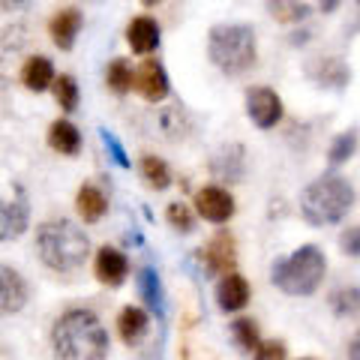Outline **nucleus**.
Instances as JSON below:
<instances>
[{"instance_id": "obj_1", "label": "nucleus", "mask_w": 360, "mask_h": 360, "mask_svg": "<svg viewBox=\"0 0 360 360\" xmlns=\"http://www.w3.org/2000/svg\"><path fill=\"white\" fill-rule=\"evenodd\" d=\"M54 354L63 360H103L108 357V330L94 309H66L51 328Z\"/></svg>"}, {"instance_id": "obj_2", "label": "nucleus", "mask_w": 360, "mask_h": 360, "mask_svg": "<svg viewBox=\"0 0 360 360\" xmlns=\"http://www.w3.org/2000/svg\"><path fill=\"white\" fill-rule=\"evenodd\" d=\"M207 60L222 75H243L258 63V37L246 21H222L207 30Z\"/></svg>"}, {"instance_id": "obj_3", "label": "nucleus", "mask_w": 360, "mask_h": 360, "mask_svg": "<svg viewBox=\"0 0 360 360\" xmlns=\"http://www.w3.org/2000/svg\"><path fill=\"white\" fill-rule=\"evenodd\" d=\"M37 252L54 274H75L90 258V238L72 219H49L37 229Z\"/></svg>"}, {"instance_id": "obj_4", "label": "nucleus", "mask_w": 360, "mask_h": 360, "mask_svg": "<svg viewBox=\"0 0 360 360\" xmlns=\"http://www.w3.org/2000/svg\"><path fill=\"white\" fill-rule=\"evenodd\" d=\"M357 193L340 174H321L312 184L300 189V217L303 222H309L312 229H324V225H340L348 210L354 207Z\"/></svg>"}, {"instance_id": "obj_5", "label": "nucleus", "mask_w": 360, "mask_h": 360, "mask_svg": "<svg viewBox=\"0 0 360 360\" xmlns=\"http://www.w3.org/2000/svg\"><path fill=\"white\" fill-rule=\"evenodd\" d=\"M328 276V255L321 246L303 243L291 255L276 258L270 267V283L288 297H312Z\"/></svg>"}, {"instance_id": "obj_6", "label": "nucleus", "mask_w": 360, "mask_h": 360, "mask_svg": "<svg viewBox=\"0 0 360 360\" xmlns=\"http://www.w3.org/2000/svg\"><path fill=\"white\" fill-rule=\"evenodd\" d=\"M193 210H195V217H201L210 225H229L234 219V213H238V201H234L231 189H225L219 184H207L195 189Z\"/></svg>"}, {"instance_id": "obj_7", "label": "nucleus", "mask_w": 360, "mask_h": 360, "mask_svg": "<svg viewBox=\"0 0 360 360\" xmlns=\"http://www.w3.org/2000/svg\"><path fill=\"white\" fill-rule=\"evenodd\" d=\"M246 117L252 120V127H258L262 132L276 129L285 117V105H283V96L276 94L274 87H250L246 90Z\"/></svg>"}, {"instance_id": "obj_8", "label": "nucleus", "mask_w": 360, "mask_h": 360, "mask_svg": "<svg viewBox=\"0 0 360 360\" xmlns=\"http://www.w3.org/2000/svg\"><path fill=\"white\" fill-rule=\"evenodd\" d=\"M201 264H205L207 276H222L238 270V240L229 229H219L213 238L198 250Z\"/></svg>"}, {"instance_id": "obj_9", "label": "nucleus", "mask_w": 360, "mask_h": 360, "mask_svg": "<svg viewBox=\"0 0 360 360\" xmlns=\"http://www.w3.org/2000/svg\"><path fill=\"white\" fill-rule=\"evenodd\" d=\"M132 90L150 105L165 103L168 94H172V82H168L165 66L160 60H144L139 70L132 72Z\"/></svg>"}, {"instance_id": "obj_10", "label": "nucleus", "mask_w": 360, "mask_h": 360, "mask_svg": "<svg viewBox=\"0 0 360 360\" xmlns=\"http://www.w3.org/2000/svg\"><path fill=\"white\" fill-rule=\"evenodd\" d=\"M213 300H217V307L222 312H240L250 307L252 300V285L250 279H246L243 274H238V270H231V274H222L217 288H213Z\"/></svg>"}, {"instance_id": "obj_11", "label": "nucleus", "mask_w": 360, "mask_h": 360, "mask_svg": "<svg viewBox=\"0 0 360 360\" xmlns=\"http://www.w3.org/2000/svg\"><path fill=\"white\" fill-rule=\"evenodd\" d=\"M94 276L99 285L120 288L129 279V258L115 246H99L94 255Z\"/></svg>"}, {"instance_id": "obj_12", "label": "nucleus", "mask_w": 360, "mask_h": 360, "mask_svg": "<svg viewBox=\"0 0 360 360\" xmlns=\"http://www.w3.org/2000/svg\"><path fill=\"white\" fill-rule=\"evenodd\" d=\"M30 288L18 270L0 264V315H15L27 307Z\"/></svg>"}, {"instance_id": "obj_13", "label": "nucleus", "mask_w": 360, "mask_h": 360, "mask_svg": "<svg viewBox=\"0 0 360 360\" xmlns=\"http://www.w3.org/2000/svg\"><path fill=\"white\" fill-rule=\"evenodd\" d=\"M210 174L222 184H240L246 177V148L243 144H225L210 160Z\"/></svg>"}, {"instance_id": "obj_14", "label": "nucleus", "mask_w": 360, "mask_h": 360, "mask_svg": "<svg viewBox=\"0 0 360 360\" xmlns=\"http://www.w3.org/2000/svg\"><path fill=\"white\" fill-rule=\"evenodd\" d=\"M160 37L162 27L150 15H135L127 25V45L132 49V54H153L160 49Z\"/></svg>"}, {"instance_id": "obj_15", "label": "nucleus", "mask_w": 360, "mask_h": 360, "mask_svg": "<svg viewBox=\"0 0 360 360\" xmlns=\"http://www.w3.org/2000/svg\"><path fill=\"white\" fill-rule=\"evenodd\" d=\"M82 25H84V15L78 13L75 6H66V9H60V13L49 21L51 42L58 45L60 51H70L72 45H75V37H78V30H82Z\"/></svg>"}, {"instance_id": "obj_16", "label": "nucleus", "mask_w": 360, "mask_h": 360, "mask_svg": "<svg viewBox=\"0 0 360 360\" xmlns=\"http://www.w3.org/2000/svg\"><path fill=\"white\" fill-rule=\"evenodd\" d=\"M30 213L25 201H4L0 198V243H13L27 231Z\"/></svg>"}, {"instance_id": "obj_17", "label": "nucleus", "mask_w": 360, "mask_h": 360, "mask_svg": "<svg viewBox=\"0 0 360 360\" xmlns=\"http://www.w3.org/2000/svg\"><path fill=\"white\" fill-rule=\"evenodd\" d=\"M150 330V315L141 307H123L117 315V336L123 345H139Z\"/></svg>"}, {"instance_id": "obj_18", "label": "nucleus", "mask_w": 360, "mask_h": 360, "mask_svg": "<svg viewBox=\"0 0 360 360\" xmlns=\"http://www.w3.org/2000/svg\"><path fill=\"white\" fill-rule=\"evenodd\" d=\"M75 210H78V217H82L84 225H96L108 213V198L99 186L84 184L75 195Z\"/></svg>"}, {"instance_id": "obj_19", "label": "nucleus", "mask_w": 360, "mask_h": 360, "mask_svg": "<svg viewBox=\"0 0 360 360\" xmlns=\"http://www.w3.org/2000/svg\"><path fill=\"white\" fill-rule=\"evenodd\" d=\"M54 82V66L45 54H33L21 66V84H25L30 94H45Z\"/></svg>"}, {"instance_id": "obj_20", "label": "nucleus", "mask_w": 360, "mask_h": 360, "mask_svg": "<svg viewBox=\"0 0 360 360\" xmlns=\"http://www.w3.org/2000/svg\"><path fill=\"white\" fill-rule=\"evenodd\" d=\"M49 148L60 156H75L82 150V132L70 120H54L49 127Z\"/></svg>"}, {"instance_id": "obj_21", "label": "nucleus", "mask_w": 360, "mask_h": 360, "mask_svg": "<svg viewBox=\"0 0 360 360\" xmlns=\"http://www.w3.org/2000/svg\"><path fill=\"white\" fill-rule=\"evenodd\" d=\"M328 307L336 319L342 321H357L360 319V285H342L330 291L328 297Z\"/></svg>"}, {"instance_id": "obj_22", "label": "nucleus", "mask_w": 360, "mask_h": 360, "mask_svg": "<svg viewBox=\"0 0 360 360\" xmlns=\"http://www.w3.org/2000/svg\"><path fill=\"white\" fill-rule=\"evenodd\" d=\"M139 172L144 177V184H148L150 189H156V193H162V189H168L174 184L172 168L165 165V160H160V156H153V153L141 156V160H139Z\"/></svg>"}, {"instance_id": "obj_23", "label": "nucleus", "mask_w": 360, "mask_h": 360, "mask_svg": "<svg viewBox=\"0 0 360 360\" xmlns=\"http://www.w3.org/2000/svg\"><path fill=\"white\" fill-rule=\"evenodd\" d=\"M267 4V13L274 15L279 25H300V21L309 18V4L303 0H264Z\"/></svg>"}, {"instance_id": "obj_24", "label": "nucleus", "mask_w": 360, "mask_h": 360, "mask_svg": "<svg viewBox=\"0 0 360 360\" xmlns=\"http://www.w3.org/2000/svg\"><path fill=\"white\" fill-rule=\"evenodd\" d=\"M139 291H141L144 303H148L153 312L162 315V309H165V295H162V283H160V276H156V270H150V267L139 270Z\"/></svg>"}, {"instance_id": "obj_25", "label": "nucleus", "mask_w": 360, "mask_h": 360, "mask_svg": "<svg viewBox=\"0 0 360 360\" xmlns=\"http://www.w3.org/2000/svg\"><path fill=\"white\" fill-rule=\"evenodd\" d=\"M132 63L127 60V58H115L108 63V70H105V84H108V90L111 94H117V96H123V94H129L132 90Z\"/></svg>"}, {"instance_id": "obj_26", "label": "nucleus", "mask_w": 360, "mask_h": 360, "mask_svg": "<svg viewBox=\"0 0 360 360\" xmlns=\"http://www.w3.org/2000/svg\"><path fill=\"white\" fill-rule=\"evenodd\" d=\"M231 340L238 342V348L243 354H252L255 345L262 342V333H258V321L255 319H234L231 321Z\"/></svg>"}, {"instance_id": "obj_27", "label": "nucleus", "mask_w": 360, "mask_h": 360, "mask_svg": "<svg viewBox=\"0 0 360 360\" xmlns=\"http://www.w3.org/2000/svg\"><path fill=\"white\" fill-rule=\"evenodd\" d=\"M357 141H360V135L357 129H348V132H340L336 139L330 141V150H328V162L336 168V165H345L352 156L357 153Z\"/></svg>"}, {"instance_id": "obj_28", "label": "nucleus", "mask_w": 360, "mask_h": 360, "mask_svg": "<svg viewBox=\"0 0 360 360\" xmlns=\"http://www.w3.org/2000/svg\"><path fill=\"white\" fill-rule=\"evenodd\" d=\"M165 222L180 234H193L195 231V210L186 201H172L165 207Z\"/></svg>"}, {"instance_id": "obj_29", "label": "nucleus", "mask_w": 360, "mask_h": 360, "mask_svg": "<svg viewBox=\"0 0 360 360\" xmlns=\"http://www.w3.org/2000/svg\"><path fill=\"white\" fill-rule=\"evenodd\" d=\"M51 90H54V103H58L63 111H75L78 108L82 94H78V84H75L72 75H54Z\"/></svg>"}, {"instance_id": "obj_30", "label": "nucleus", "mask_w": 360, "mask_h": 360, "mask_svg": "<svg viewBox=\"0 0 360 360\" xmlns=\"http://www.w3.org/2000/svg\"><path fill=\"white\" fill-rule=\"evenodd\" d=\"M321 66V75H315L321 84H330V87H345L348 84V78H352V72L345 70V63L342 60H336V58H324L319 60Z\"/></svg>"}, {"instance_id": "obj_31", "label": "nucleus", "mask_w": 360, "mask_h": 360, "mask_svg": "<svg viewBox=\"0 0 360 360\" xmlns=\"http://www.w3.org/2000/svg\"><path fill=\"white\" fill-rule=\"evenodd\" d=\"M160 123H162V129H165L168 139H180V135H184V111H180V105L165 108Z\"/></svg>"}, {"instance_id": "obj_32", "label": "nucleus", "mask_w": 360, "mask_h": 360, "mask_svg": "<svg viewBox=\"0 0 360 360\" xmlns=\"http://www.w3.org/2000/svg\"><path fill=\"white\" fill-rule=\"evenodd\" d=\"M285 354H288V348L279 340H262L252 352V357H258V360H283Z\"/></svg>"}, {"instance_id": "obj_33", "label": "nucleus", "mask_w": 360, "mask_h": 360, "mask_svg": "<svg viewBox=\"0 0 360 360\" xmlns=\"http://www.w3.org/2000/svg\"><path fill=\"white\" fill-rule=\"evenodd\" d=\"M340 250L348 258H360V225H352L340 234Z\"/></svg>"}, {"instance_id": "obj_34", "label": "nucleus", "mask_w": 360, "mask_h": 360, "mask_svg": "<svg viewBox=\"0 0 360 360\" xmlns=\"http://www.w3.org/2000/svg\"><path fill=\"white\" fill-rule=\"evenodd\" d=\"M103 141H105V148L111 150V156H115V162L120 165V168H129V160H127V150L120 148V141L111 135L108 129H103Z\"/></svg>"}, {"instance_id": "obj_35", "label": "nucleus", "mask_w": 360, "mask_h": 360, "mask_svg": "<svg viewBox=\"0 0 360 360\" xmlns=\"http://www.w3.org/2000/svg\"><path fill=\"white\" fill-rule=\"evenodd\" d=\"M348 357H354V360H360V330L352 336V342H348V352H345Z\"/></svg>"}, {"instance_id": "obj_36", "label": "nucleus", "mask_w": 360, "mask_h": 360, "mask_svg": "<svg viewBox=\"0 0 360 360\" xmlns=\"http://www.w3.org/2000/svg\"><path fill=\"white\" fill-rule=\"evenodd\" d=\"M340 4H342V0H321V13L330 15V13H336V9H340Z\"/></svg>"}, {"instance_id": "obj_37", "label": "nucleus", "mask_w": 360, "mask_h": 360, "mask_svg": "<svg viewBox=\"0 0 360 360\" xmlns=\"http://www.w3.org/2000/svg\"><path fill=\"white\" fill-rule=\"evenodd\" d=\"M291 37H295V39H291L295 45H297V42L303 45V42H309V37H312V33H309V30H300V33H291Z\"/></svg>"}, {"instance_id": "obj_38", "label": "nucleus", "mask_w": 360, "mask_h": 360, "mask_svg": "<svg viewBox=\"0 0 360 360\" xmlns=\"http://www.w3.org/2000/svg\"><path fill=\"white\" fill-rule=\"evenodd\" d=\"M141 4H144V6H148V9H153V6H160V4H162V0H141Z\"/></svg>"}, {"instance_id": "obj_39", "label": "nucleus", "mask_w": 360, "mask_h": 360, "mask_svg": "<svg viewBox=\"0 0 360 360\" xmlns=\"http://www.w3.org/2000/svg\"><path fill=\"white\" fill-rule=\"evenodd\" d=\"M354 4H357V6H360V0H354Z\"/></svg>"}]
</instances>
